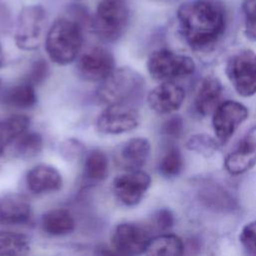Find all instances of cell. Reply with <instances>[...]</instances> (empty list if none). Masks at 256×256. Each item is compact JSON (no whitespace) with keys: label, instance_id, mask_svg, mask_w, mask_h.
I'll use <instances>...</instances> for the list:
<instances>
[{"label":"cell","instance_id":"obj_7","mask_svg":"<svg viewBox=\"0 0 256 256\" xmlns=\"http://www.w3.org/2000/svg\"><path fill=\"white\" fill-rule=\"evenodd\" d=\"M225 74L234 90L242 97L256 94V53L243 49L232 54L225 65Z\"/></svg>","mask_w":256,"mask_h":256},{"label":"cell","instance_id":"obj_24","mask_svg":"<svg viewBox=\"0 0 256 256\" xmlns=\"http://www.w3.org/2000/svg\"><path fill=\"white\" fill-rule=\"evenodd\" d=\"M29 239L17 232L0 231V256H28Z\"/></svg>","mask_w":256,"mask_h":256},{"label":"cell","instance_id":"obj_21","mask_svg":"<svg viewBox=\"0 0 256 256\" xmlns=\"http://www.w3.org/2000/svg\"><path fill=\"white\" fill-rule=\"evenodd\" d=\"M144 254L145 256H184V243L175 234H160L151 238Z\"/></svg>","mask_w":256,"mask_h":256},{"label":"cell","instance_id":"obj_34","mask_svg":"<svg viewBox=\"0 0 256 256\" xmlns=\"http://www.w3.org/2000/svg\"><path fill=\"white\" fill-rule=\"evenodd\" d=\"M97 256H124L120 252H118L113 247H108L106 245H100L96 249Z\"/></svg>","mask_w":256,"mask_h":256},{"label":"cell","instance_id":"obj_19","mask_svg":"<svg viewBox=\"0 0 256 256\" xmlns=\"http://www.w3.org/2000/svg\"><path fill=\"white\" fill-rule=\"evenodd\" d=\"M198 197L200 201L209 209L215 211H231L236 207L233 196L215 182H205L198 189Z\"/></svg>","mask_w":256,"mask_h":256},{"label":"cell","instance_id":"obj_5","mask_svg":"<svg viewBox=\"0 0 256 256\" xmlns=\"http://www.w3.org/2000/svg\"><path fill=\"white\" fill-rule=\"evenodd\" d=\"M195 69L196 65L191 57L169 49H157L147 59V70L150 76L161 82L187 77L193 74Z\"/></svg>","mask_w":256,"mask_h":256},{"label":"cell","instance_id":"obj_20","mask_svg":"<svg viewBox=\"0 0 256 256\" xmlns=\"http://www.w3.org/2000/svg\"><path fill=\"white\" fill-rule=\"evenodd\" d=\"M41 226L43 231L50 236H64L74 230L75 221L68 210L57 208L46 212L42 216Z\"/></svg>","mask_w":256,"mask_h":256},{"label":"cell","instance_id":"obj_26","mask_svg":"<svg viewBox=\"0 0 256 256\" xmlns=\"http://www.w3.org/2000/svg\"><path fill=\"white\" fill-rule=\"evenodd\" d=\"M13 143L15 155L24 159L35 157L43 148L42 136L33 131L24 132Z\"/></svg>","mask_w":256,"mask_h":256},{"label":"cell","instance_id":"obj_17","mask_svg":"<svg viewBox=\"0 0 256 256\" xmlns=\"http://www.w3.org/2000/svg\"><path fill=\"white\" fill-rule=\"evenodd\" d=\"M26 184L34 194L55 192L62 186V176L55 167L47 164H38L28 171Z\"/></svg>","mask_w":256,"mask_h":256},{"label":"cell","instance_id":"obj_18","mask_svg":"<svg viewBox=\"0 0 256 256\" xmlns=\"http://www.w3.org/2000/svg\"><path fill=\"white\" fill-rule=\"evenodd\" d=\"M31 216L28 200L20 194L8 193L0 197V225H20Z\"/></svg>","mask_w":256,"mask_h":256},{"label":"cell","instance_id":"obj_2","mask_svg":"<svg viewBox=\"0 0 256 256\" xmlns=\"http://www.w3.org/2000/svg\"><path fill=\"white\" fill-rule=\"evenodd\" d=\"M83 44V26L72 18L56 19L45 36L48 57L58 65H68L76 60Z\"/></svg>","mask_w":256,"mask_h":256},{"label":"cell","instance_id":"obj_9","mask_svg":"<svg viewBox=\"0 0 256 256\" xmlns=\"http://www.w3.org/2000/svg\"><path fill=\"white\" fill-rule=\"evenodd\" d=\"M248 118V109L240 102L226 100L219 104L212 116V126L219 143L225 144Z\"/></svg>","mask_w":256,"mask_h":256},{"label":"cell","instance_id":"obj_15","mask_svg":"<svg viewBox=\"0 0 256 256\" xmlns=\"http://www.w3.org/2000/svg\"><path fill=\"white\" fill-rule=\"evenodd\" d=\"M151 144L147 138L134 137L121 143L115 150L114 158L119 167L126 171L141 170L149 159Z\"/></svg>","mask_w":256,"mask_h":256},{"label":"cell","instance_id":"obj_4","mask_svg":"<svg viewBox=\"0 0 256 256\" xmlns=\"http://www.w3.org/2000/svg\"><path fill=\"white\" fill-rule=\"evenodd\" d=\"M129 16L125 0H100L92 19V26L101 40L115 42L124 34Z\"/></svg>","mask_w":256,"mask_h":256},{"label":"cell","instance_id":"obj_28","mask_svg":"<svg viewBox=\"0 0 256 256\" xmlns=\"http://www.w3.org/2000/svg\"><path fill=\"white\" fill-rule=\"evenodd\" d=\"M186 148L203 157L213 156L219 149V142L208 134H194L186 141Z\"/></svg>","mask_w":256,"mask_h":256},{"label":"cell","instance_id":"obj_29","mask_svg":"<svg viewBox=\"0 0 256 256\" xmlns=\"http://www.w3.org/2000/svg\"><path fill=\"white\" fill-rule=\"evenodd\" d=\"M241 10L244 18V34L249 40L256 41V0H243Z\"/></svg>","mask_w":256,"mask_h":256},{"label":"cell","instance_id":"obj_27","mask_svg":"<svg viewBox=\"0 0 256 256\" xmlns=\"http://www.w3.org/2000/svg\"><path fill=\"white\" fill-rule=\"evenodd\" d=\"M183 167L184 160L179 148L173 144L169 145L159 161V173L165 178H173L181 173Z\"/></svg>","mask_w":256,"mask_h":256},{"label":"cell","instance_id":"obj_13","mask_svg":"<svg viewBox=\"0 0 256 256\" xmlns=\"http://www.w3.org/2000/svg\"><path fill=\"white\" fill-rule=\"evenodd\" d=\"M256 165V124L239 141L224 160V167L231 175H240Z\"/></svg>","mask_w":256,"mask_h":256},{"label":"cell","instance_id":"obj_11","mask_svg":"<svg viewBox=\"0 0 256 256\" xmlns=\"http://www.w3.org/2000/svg\"><path fill=\"white\" fill-rule=\"evenodd\" d=\"M115 69L114 56L103 47H93L86 50L77 62L79 75L92 82H102Z\"/></svg>","mask_w":256,"mask_h":256},{"label":"cell","instance_id":"obj_33","mask_svg":"<svg viewBox=\"0 0 256 256\" xmlns=\"http://www.w3.org/2000/svg\"><path fill=\"white\" fill-rule=\"evenodd\" d=\"M154 223L159 229L168 230L174 224V215L169 209H160L154 216Z\"/></svg>","mask_w":256,"mask_h":256},{"label":"cell","instance_id":"obj_22","mask_svg":"<svg viewBox=\"0 0 256 256\" xmlns=\"http://www.w3.org/2000/svg\"><path fill=\"white\" fill-rule=\"evenodd\" d=\"M3 101L6 105L18 109H28L37 102L35 86L24 81L9 88L4 94Z\"/></svg>","mask_w":256,"mask_h":256},{"label":"cell","instance_id":"obj_23","mask_svg":"<svg viewBox=\"0 0 256 256\" xmlns=\"http://www.w3.org/2000/svg\"><path fill=\"white\" fill-rule=\"evenodd\" d=\"M30 123V118L24 114H14L0 120V141L5 146L13 143L28 130Z\"/></svg>","mask_w":256,"mask_h":256},{"label":"cell","instance_id":"obj_16","mask_svg":"<svg viewBox=\"0 0 256 256\" xmlns=\"http://www.w3.org/2000/svg\"><path fill=\"white\" fill-rule=\"evenodd\" d=\"M222 91V84L217 77L206 76L200 82L195 94L193 103L195 112L202 117L213 114L221 103Z\"/></svg>","mask_w":256,"mask_h":256},{"label":"cell","instance_id":"obj_3","mask_svg":"<svg viewBox=\"0 0 256 256\" xmlns=\"http://www.w3.org/2000/svg\"><path fill=\"white\" fill-rule=\"evenodd\" d=\"M143 77L130 67L116 68L105 80L100 82L95 97L103 105L128 103L136 100L144 89Z\"/></svg>","mask_w":256,"mask_h":256},{"label":"cell","instance_id":"obj_8","mask_svg":"<svg viewBox=\"0 0 256 256\" xmlns=\"http://www.w3.org/2000/svg\"><path fill=\"white\" fill-rule=\"evenodd\" d=\"M139 123V111L132 104H113L106 106L98 115L96 129L105 135H120L133 131Z\"/></svg>","mask_w":256,"mask_h":256},{"label":"cell","instance_id":"obj_30","mask_svg":"<svg viewBox=\"0 0 256 256\" xmlns=\"http://www.w3.org/2000/svg\"><path fill=\"white\" fill-rule=\"evenodd\" d=\"M239 242L252 256H256V219L246 223L239 234Z\"/></svg>","mask_w":256,"mask_h":256},{"label":"cell","instance_id":"obj_10","mask_svg":"<svg viewBox=\"0 0 256 256\" xmlns=\"http://www.w3.org/2000/svg\"><path fill=\"white\" fill-rule=\"evenodd\" d=\"M151 185V177L142 170L126 171L114 178L112 189L115 197L125 206L137 205Z\"/></svg>","mask_w":256,"mask_h":256},{"label":"cell","instance_id":"obj_6","mask_svg":"<svg viewBox=\"0 0 256 256\" xmlns=\"http://www.w3.org/2000/svg\"><path fill=\"white\" fill-rule=\"evenodd\" d=\"M47 14L43 6L33 4L25 6L18 14L16 21L14 42L24 51L37 49L43 41Z\"/></svg>","mask_w":256,"mask_h":256},{"label":"cell","instance_id":"obj_1","mask_svg":"<svg viewBox=\"0 0 256 256\" xmlns=\"http://www.w3.org/2000/svg\"><path fill=\"white\" fill-rule=\"evenodd\" d=\"M179 31L194 50L213 47L226 27L225 9L219 0H189L177 10Z\"/></svg>","mask_w":256,"mask_h":256},{"label":"cell","instance_id":"obj_32","mask_svg":"<svg viewBox=\"0 0 256 256\" xmlns=\"http://www.w3.org/2000/svg\"><path fill=\"white\" fill-rule=\"evenodd\" d=\"M183 128V119L179 115H173L163 122L161 132L169 139H178L182 135Z\"/></svg>","mask_w":256,"mask_h":256},{"label":"cell","instance_id":"obj_25","mask_svg":"<svg viewBox=\"0 0 256 256\" xmlns=\"http://www.w3.org/2000/svg\"><path fill=\"white\" fill-rule=\"evenodd\" d=\"M109 173V161L100 149L91 150L85 157L84 174L91 181H102Z\"/></svg>","mask_w":256,"mask_h":256},{"label":"cell","instance_id":"obj_35","mask_svg":"<svg viewBox=\"0 0 256 256\" xmlns=\"http://www.w3.org/2000/svg\"><path fill=\"white\" fill-rule=\"evenodd\" d=\"M4 63V52H3V48H2V44L0 42V68L2 67Z\"/></svg>","mask_w":256,"mask_h":256},{"label":"cell","instance_id":"obj_37","mask_svg":"<svg viewBox=\"0 0 256 256\" xmlns=\"http://www.w3.org/2000/svg\"><path fill=\"white\" fill-rule=\"evenodd\" d=\"M1 84H2V83H1V80H0V89H1Z\"/></svg>","mask_w":256,"mask_h":256},{"label":"cell","instance_id":"obj_12","mask_svg":"<svg viewBox=\"0 0 256 256\" xmlns=\"http://www.w3.org/2000/svg\"><path fill=\"white\" fill-rule=\"evenodd\" d=\"M151 238L146 227L136 223H121L112 235V247L124 256H137L145 252Z\"/></svg>","mask_w":256,"mask_h":256},{"label":"cell","instance_id":"obj_14","mask_svg":"<svg viewBox=\"0 0 256 256\" xmlns=\"http://www.w3.org/2000/svg\"><path fill=\"white\" fill-rule=\"evenodd\" d=\"M185 99V90L174 81L162 82L154 87L147 96V103L152 111L166 115L177 111Z\"/></svg>","mask_w":256,"mask_h":256},{"label":"cell","instance_id":"obj_36","mask_svg":"<svg viewBox=\"0 0 256 256\" xmlns=\"http://www.w3.org/2000/svg\"><path fill=\"white\" fill-rule=\"evenodd\" d=\"M6 146L0 141V157L2 156V154H3V151H4V148H5Z\"/></svg>","mask_w":256,"mask_h":256},{"label":"cell","instance_id":"obj_31","mask_svg":"<svg viewBox=\"0 0 256 256\" xmlns=\"http://www.w3.org/2000/svg\"><path fill=\"white\" fill-rule=\"evenodd\" d=\"M49 75V66L48 63L43 58L36 59L30 68V71L28 72L27 81L28 83L32 84L33 86H37L42 84L46 78Z\"/></svg>","mask_w":256,"mask_h":256}]
</instances>
